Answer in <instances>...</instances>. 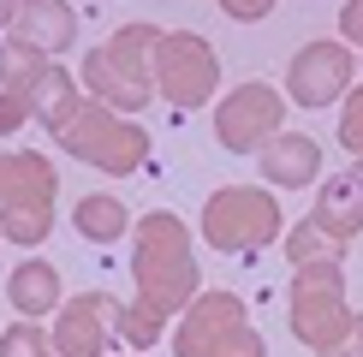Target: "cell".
I'll return each mask as SVG.
<instances>
[{"label": "cell", "instance_id": "23", "mask_svg": "<svg viewBox=\"0 0 363 357\" xmlns=\"http://www.w3.org/2000/svg\"><path fill=\"white\" fill-rule=\"evenodd\" d=\"M30 119H36V113H30V101L12 96V89H0V137H12L18 125H30Z\"/></svg>", "mask_w": 363, "mask_h": 357}, {"label": "cell", "instance_id": "7", "mask_svg": "<svg viewBox=\"0 0 363 357\" xmlns=\"http://www.w3.org/2000/svg\"><path fill=\"white\" fill-rule=\"evenodd\" d=\"M60 149H66L72 161H84V167H101V173L125 178V173H138L149 161V131L138 119L101 108V101H84V113L60 131Z\"/></svg>", "mask_w": 363, "mask_h": 357}, {"label": "cell", "instance_id": "5", "mask_svg": "<svg viewBox=\"0 0 363 357\" xmlns=\"http://www.w3.org/2000/svg\"><path fill=\"white\" fill-rule=\"evenodd\" d=\"M352 322H357V310L345 304V268H340V256L292 268V334H298V346H310L315 357H328L345 339Z\"/></svg>", "mask_w": 363, "mask_h": 357}, {"label": "cell", "instance_id": "21", "mask_svg": "<svg viewBox=\"0 0 363 357\" xmlns=\"http://www.w3.org/2000/svg\"><path fill=\"white\" fill-rule=\"evenodd\" d=\"M340 143H345V155L363 161V84H352V96L340 108Z\"/></svg>", "mask_w": 363, "mask_h": 357}, {"label": "cell", "instance_id": "15", "mask_svg": "<svg viewBox=\"0 0 363 357\" xmlns=\"http://www.w3.org/2000/svg\"><path fill=\"white\" fill-rule=\"evenodd\" d=\"M24 101H30V113H36L42 125H48L54 137H60V131H66L72 119L84 113V101H89V96H84V84L72 78V72H60V60H54V66L24 89Z\"/></svg>", "mask_w": 363, "mask_h": 357}, {"label": "cell", "instance_id": "24", "mask_svg": "<svg viewBox=\"0 0 363 357\" xmlns=\"http://www.w3.org/2000/svg\"><path fill=\"white\" fill-rule=\"evenodd\" d=\"M340 42H363V0H345V12H340Z\"/></svg>", "mask_w": 363, "mask_h": 357}, {"label": "cell", "instance_id": "13", "mask_svg": "<svg viewBox=\"0 0 363 357\" xmlns=\"http://www.w3.org/2000/svg\"><path fill=\"white\" fill-rule=\"evenodd\" d=\"M12 36L30 42V48H42V54H66L72 42H78V12H72L66 0H18Z\"/></svg>", "mask_w": 363, "mask_h": 357}, {"label": "cell", "instance_id": "27", "mask_svg": "<svg viewBox=\"0 0 363 357\" xmlns=\"http://www.w3.org/2000/svg\"><path fill=\"white\" fill-rule=\"evenodd\" d=\"M357 167H363V161H357Z\"/></svg>", "mask_w": 363, "mask_h": 357}, {"label": "cell", "instance_id": "20", "mask_svg": "<svg viewBox=\"0 0 363 357\" xmlns=\"http://www.w3.org/2000/svg\"><path fill=\"white\" fill-rule=\"evenodd\" d=\"M0 357H54V334H42V322H12L0 334Z\"/></svg>", "mask_w": 363, "mask_h": 357}, {"label": "cell", "instance_id": "4", "mask_svg": "<svg viewBox=\"0 0 363 357\" xmlns=\"http://www.w3.org/2000/svg\"><path fill=\"white\" fill-rule=\"evenodd\" d=\"M173 357H268L238 292H196L173 327Z\"/></svg>", "mask_w": 363, "mask_h": 357}, {"label": "cell", "instance_id": "2", "mask_svg": "<svg viewBox=\"0 0 363 357\" xmlns=\"http://www.w3.org/2000/svg\"><path fill=\"white\" fill-rule=\"evenodd\" d=\"M155 42H161L155 24H119L101 48L84 54V66H78L84 96L113 108V113H143L155 101V66H149Z\"/></svg>", "mask_w": 363, "mask_h": 357}, {"label": "cell", "instance_id": "1", "mask_svg": "<svg viewBox=\"0 0 363 357\" xmlns=\"http://www.w3.org/2000/svg\"><path fill=\"white\" fill-rule=\"evenodd\" d=\"M131 274H138V298L113 310V327L131 351H143L196 298V244H191L185 220L167 215V208L138 215V227H131Z\"/></svg>", "mask_w": 363, "mask_h": 357}, {"label": "cell", "instance_id": "19", "mask_svg": "<svg viewBox=\"0 0 363 357\" xmlns=\"http://www.w3.org/2000/svg\"><path fill=\"white\" fill-rule=\"evenodd\" d=\"M345 244H334L322 227H310V220H298L292 232H286V262L292 268H304V262H322V256H340Z\"/></svg>", "mask_w": 363, "mask_h": 357}, {"label": "cell", "instance_id": "26", "mask_svg": "<svg viewBox=\"0 0 363 357\" xmlns=\"http://www.w3.org/2000/svg\"><path fill=\"white\" fill-rule=\"evenodd\" d=\"M12 12H18V0H0V30H12Z\"/></svg>", "mask_w": 363, "mask_h": 357}, {"label": "cell", "instance_id": "9", "mask_svg": "<svg viewBox=\"0 0 363 357\" xmlns=\"http://www.w3.org/2000/svg\"><path fill=\"white\" fill-rule=\"evenodd\" d=\"M280 131H286V96L274 84H238L215 108V137L233 155H262Z\"/></svg>", "mask_w": 363, "mask_h": 357}, {"label": "cell", "instance_id": "18", "mask_svg": "<svg viewBox=\"0 0 363 357\" xmlns=\"http://www.w3.org/2000/svg\"><path fill=\"white\" fill-rule=\"evenodd\" d=\"M54 66V54H42V48H30V42L18 36H6V48H0V89H12V96H24L30 84L42 78V72Z\"/></svg>", "mask_w": 363, "mask_h": 357}, {"label": "cell", "instance_id": "3", "mask_svg": "<svg viewBox=\"0 0 363 357\" xmlns=\"http://www.w3.org/2000/svg\"><path fill=\"white\" fill-rule=\"evenodd\" d=\"M54 197H60V173L48 167V155H36V149L0 155V232L18 250H36L54 232Z\"/></svg>", "mask_w": 363, "mask_h": 357}, {"label": "cell", "instance_id": "25", "mask_svg": "<svg viewBox=\"0 0 363 357\" xmlns=\"http://www.w3.org/2000/svg\"><path fill=\"white\" fill-rule=\"evenodd\" d=\"M328 357H363V310H357V322L345 327V339H340V346L328 351Z\"/></svg>", "mask_w": 363, "mask_h": 357}, {"label": "cell", "instance_id": "8", "mask_svg": "<svg viewBox=\"0 0 363 357\" xmlns=\"http://www.w3.org/2000/svg\"><path fill=\"white\" fill-rule=\"evenodd\" d=\"M149 66H155V96L173 101V108H203L215 96V84H220V60L196 30H167L155 42V60Z\"/></svg>", "mask_w": 363, "mask_h": 357}, {"label": "cell", "instance_id": "22", "mask_svg": "<svg viewBox=\"0 0 363 357\" xmlns=\"http://www.w3.org/2000/svg\"><path fill=\"white\" fill-rule=\"evenodd\" d=\"M215 6H220V12H226L233 24H262L268 12L280 6V0H215Z\"/></svg>", "mask_w": 363, "mask_h": 357}, {"label": "cell", "instance_id": "17", "mask_svg": "<svg viewBox=\"0 0 363 357\" xmlns=\"http://www.w3.org/2000/svg\"><path fill=\"white\" fill-rule=\"evenodd\" d=\"M72 227H78L89 244H113V238H125L138 220H131V208L119 203V197H84L78 215H72Z\"/></svg>", "mask_w": 363, "mask_h": 357}, {"label": "cell", "instance_id": "10", "mask_svg": "<svg viewBox=\"0 0 363 357\" xmlns=\"http://www.w3.org/2000/svg\"><path fill=\"white\" fill-rule=\"evenodd\" d=\"M357 72L363 66H357L352 42H340V36L304 42V48L292 54V66H286V96H292L298 108H334V101L352 96Z\"/></svg>", "mask_w": 363, "mask_h": 357}, {"label": "cell", "instance_id": "16", "mask_svg": "<svg viewBox=\"0 0 363 357\" xmlns=\"http://www.w3.org/2000/svg\"><path fill=\"white\" fill-rule=\"evenodd\" d=\"M6 304L18 310L24 322L60 316V268H54V262H42V256L18 262V268H12V280H6Z\"/></svg>", "mask_w": 363, "mask_h": 357}, {"label": "cell", "instance_id": "12", "mask_svg": "<svg viewBox=\"0 0 363 357\" xmlns=\"http://www.w3.org/2000/svg\"><path fill=\"white\" fill-rule=\"evenodd\" d=\"M310 227H322L334 244H352V238L363 232V167H345V173L315 185Z\"/></svg>", "mask_w": 363, "mask_h": 357}, {"label": "cell", "instance_id": "14", "mask_svg": "<svg viewBox=\"0 0 363 357\" xmlns=\"http://www.w3.org/2000/svg\"><path fill=\"white\" fill-rule=\"evenodd\" d=\"M262 178L280 185V191L315 185V178H322V143L304 137V131H280V137L262 149Z\"/></svg>", "mask_w": 363, "mask_h": 357}, {"label": "cell", "instance_id": "11", "mask_svg": "<svg viewBox=\"0 0 363 357\" xmlns=\"http://www.w3.org/2000/svg\"><path fill=\"white\" fill-rule=\"evenodd\" d=\"M113 298L108 292H78L60 304L54 316V357H101L108 351V322H113Z\"/></svg>", "mask_w": 363, "mask_h": 357}, {"label": "cell", "instance_id": "6", "mask_svg": "<svg viewBox=\"0 0 363 357\" xmlns=\"http://www.w3.org/2000/svg\"><path fill=\"white\" fill-rule=\"evenodd\" d=\"M280 238V203L256 185H220L203 203V244L226 256H256Z\"/></svg>", "mask_w": 363, "mask_h": 357}]
</instances>
